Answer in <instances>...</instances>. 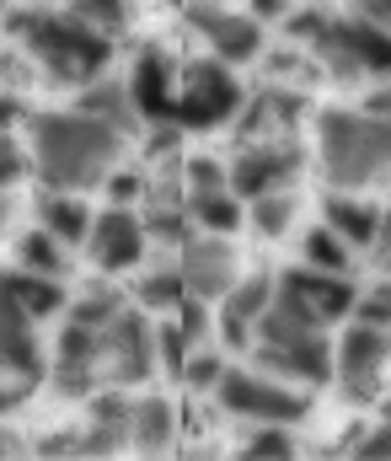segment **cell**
<instances>
[{
  "label": "cell",
  "instance_id": "obj_1",
  "mask_svg": "<svg viewBox=\"0 0 391 461\" xmlns=\"http://www.w3.org/2000/svg\"><path fill=\"white\" fill-rule=\"evenodd\" d=\"M124 140L113 123L81 113V108H54V113L27 118V161L43 177V188H97L119 172Z\"/></svg>",
  "mask_w": 391,
  "mask_h": 461
},
{
  "label": "cell",
  "instance_id": "obj_2",
  "mask_svg": "<svg viewBox=\"0 0 391 461\" xmlns=\"http://www.w3.org/2000/svg\"><path fill=\"white\" fill-rule=\"evenodd\" d=\"M5 32L11 43L59 86H92L97 76H108L113 59V38L97 32L92 22H81L76 11H43V5H16L5 11Z\"/></svg>",
  "mask_w": 391,
  "mask_h": 461
},
{
  "label": "cell",
  "instance_id": "obj_3",
  "mask_svg": "<svg viewBox=\"0 0 391 461\" xmlns=\"http://www.w3.org/2000/svg\"><path fill=\"white\" fill-rule=\"evenodd\" d=\"M316 161L333 188H370L391 177V123L370 108H322Z\"/></svg>",
  "mask_w": 391,
  "mask_h": 461
},
{
  "label": "cell",
  "instance_id": "obj_4",
  "mask_svg": "<svg viewBox=\"0 0 391 461\" xmlns=\"http://www.w3.org/2000/svg\"><path fill=\"white\" fill-rule=\"evenodd\" d=\"M242 103H247V86L236 81V65H226V59L209 54V59L182 65V76H177V103H172V123L188 129V134H209V129L236 123Z\"/></svg>",
  "mask_w": 391,
  "mask_h": 461
},
{
  "label": "cell",
  "instance_id": "obj_5",
  "mask_svg": "<svg viewBox=\"0 0 391 461\" xmlns=\"http://www.w3.org/2000/svg\"><path fill=\"white\" fill-rule=\"evenodd\" d=\"M215 402L247 424H300L311 413L306 402V386L295 381H279L258 365H226L220 386H215Z\"/></svg>",
  "mask_w": 391,
  "mask_h": 461
},
{
  "label": "cell",
  "instance_id": "obj_6",
  "mask_svg": "<svg viewBox=\"0 0 391 461\" xmlns=\"http://www.w3.org/2000/svg\"><path fill=\"white\" fill-rule=\"evenodd\" d=\"M311 54H316L338 81H360V76L387 81L391 76V32L376 27V22H365L360 11H354V16H333V22L322 27V38L311 43Z\"/></svg>",
  "mask_w": 391,
  "mask_h": 461
},
{
  "label": "cell",
  "instance_id": "obj_7",
  "mask_svg": "<svg viewBox=\"0 0 391 461\" xmlns=\"http://www.w3.org/2000/svg\"><path fill=\"white\" fill-rule=\"evenodd\" d=\"M391 365V333L370 328V322H349L333 339V381L349 402H381Z\"/></svg>",
  "mask_w": 391,
  "mask_h": 461
},
{
  "label": "cell",
  "instance_id": "obj_8",
  "mask_svg": "<svg viewBox=\"0 0 391 461\" xmlns=\"http://www.w3.org/2000/svg\"><path fill=\"white\" fill-rule=\"evenodd\" d=\"M161 370L156 359V328L145 322V306H124L108 328H102V375L108 386H139Z\"/></svg>",
  "mask_w": 391,
  "mask_h": 461
},
{
  "label": "cell",
  "instance_id": "obj_9",
  "mask_svg": "<svg viewBox=\"0 0 391 461\" xmlns=\"http://www.w3.org/2000/svg\"><path fill=\"white\" fill-rule=\"evenodd\" d=\"M273 290H279L289 306H300L306 317H316L322 328L354 317V295H360V290L349 285V274H327V268H311V263L284 268V274L273 279Z\"/></svg>",
  "mask_w": 391,
  "mask_h": 461
},
{
  "label": "cell",
  "instance_id": "obj_10",
  "mask_svg": "<svg viewBox=\"0 0 391 461\" xmlns=\"http://www.w3.org/2000/svg\"><path fill=\"white\" fill-rule=\"evenodd\" d=\"M177 274H182V285H188V295H199V301H220L242 274H236V247H231V236H209V230H193L182 247H177Z\"/></svg>",
  "mask_w": 391,
  "mask_h": 461
},
{
  "label": "cell",
  "instance_id": "obj_11",
  "mask_svg": "<svg viewBox=\"0 0 391 461\" xmlns=\"http://www.w3.org/2000/svg\"><path fill=\"white\" fill-rule=\"evenodd\" d=\"M306 156L289 145V140H262V145H242L236 161H231V188L253 204L262 194H279V188H295Z\"/></svg>",
  "mask_w": 391,
  "mask_h": 461
},
{
  "label": "cell",
  "instance_id": "obj_12",
  "mask_svg": "<svg viewBox=\"0 0 391 461\" xmlns=\"http://www.w3.org/2000/svg\"><path fill=\"white\" fill-rule=\"evenodd\" d=\"M193 32L204 38V49L226 65H247L262 54V22L253 11H231V5H193L188 11Z\"/></svg>",
  "mask_w": 391,
  "mask_h": 461
},
{
  "label": "cell",
  "instance_id": "obj_13",
  "mask_svg": "<svg viewBox=\"0 0 391 461\" xmlns=\"http://www.w3.org/2000/svg\"><path fill=\"white\" fill-rule=\"evenodd\" d=\"M177 76H182V65H177L161 43H145V49L134 54L124 86H129V97H134V113H139V123H172Z\"/></svg>",
  "mask_w": 391,
  "mask_h": 461
},
{
  "label": "cell",
  "instance_id": "obj_14",
  "mask_svg": "<svg viewBox=\"0 0 391 461\" xmlns=\"http://www.w3.org/2000/svg\"><path fill=\"white\" fill-rule=\"evenodd\" d=\"M145 215H134L129 204H108L102 215H92V236H86V258L102 274H124L145 258Z\"/></svg>",
  "mask_w": 391,
  "mask_h": 461
},
{
  "label": "cell",
  "instance_id": "obj_15",
  "mask_svg": "<svg viewBox=\"0 0 391 461\" xmlns=\"http://www.w3.org/2000/svg\"><path fill=\"white\" fill-rule=\"evenodd\" d=\"M124 446H134V402L124 397V386H97L86 397V429H81V456L108 461Z\"/></svg>",
  "mask_w": 391,
  "mask_h": 461
},
{
  "label": "cell",
  "instance_id": "obj_16",
  "mask_svg": "<svg viewBox=\"0 0 391 461\" xmlns=\"http://www.w3.org/2000/svg\"><path fill=\"white\" fill-rule=\"evenodd\" d=\"M0 375L27 386V392L38 381H49V354L38 344V322L5 295H0Z\"/></svg>",
  "mask_w": 391,
  "mask_h": 461
},
{
  "label": "cell",
  "instance_id": "obj_17",
  "mask_svg": "<svg viewBox=\"0 0 391 461\" xmlns=\"http://www.w3.org/2000/svg\"><path fill=\"white\" fill-rule=\"evenodd\" d=\"M268 301H273V279H268V274H247V279H236V285L215 301V306H220V339H226L231 348H253Z\"/></svg>",
  "mask_w": 391,
  "mask_h": 461
},
{
  "label": "cell",
  "instance_id": "obj_18",
  "mask_svg": "<svg viewBox=\"0 0 391 461\" xmlns=\"http://www.w3.org/2000/svg\"><path fill=\"white\" fill-rule=\"evenodd\" d=\"M381 215H387V210H376L370 199H360V194H349V188H333V194L322 199V221L338 230L354 252H376Z\"/></svg>",
  "mask_w": 391,
  "mask_h": 461
},
{
  "label": "cell",
  "instance_id": "obj_19",
  "mask_svg": "<svg viewBox=\"0 0 391 461\" xmlns=\"http://www.w3.org/2000/svg\"><path fill=\"white\" fill-rule=\"evenodd\" d=\"M0 295L5 301H16L32 322H43V317H59V312H70V295H65V279H49V274H32V268H0Z\"/></svg>",
  "mask_w": 391,
  "mask_h": 461
},
{
  "label": "cell",
  "instance_id": "obj_20",
  "mask_svg": "<svg viewBox=\"0 0 391 461\" xmlns=\"http://www.w3.org/2000/svg\"><path fill=\"white\" fill-rule=\"evenodd\" d=\"M38 226L54 230L65 247H86V236H92V210H86V199L81 194H70V188H49V194H38Z\"/></svg>",
  "mask_w": 391,
  "mask_h": 461
},
{
  "label": "cell",
  "instance_id": "obj_21",
  "mask_svg": "<svg viewBox=\"0 0 391 461\" xmlns=\"http://www.w3.org/2000/svg\"><path fill=\"white\" fill-rule=\"evenodd\" d=\"M188 221L193 230H209V236H236L247 226V199L236 188H209V194H188Z\"/></svg>",
  "mask_w": 391,
  "mask_h": 461
},
{
  "label": "cell",
  "instance_id": "obj_22",
  "mask_svg": "<svg viewBox=\"0 0 391 461\" xmlns=\"http://www.w3.org/2000/svg\"><path fill=\"white\" fill-rule=\"evenodd\" d=\"M76 108L92 118H102V123H113L119 134H134L139 129V113H134V97L124 81H113V76H97L92 86H81V97H76Z\"/></svg>",
  "mask_w": 391,
  "mask_h": 461
},
{
  "label": "cell",
  "instance_id": "obj_23",
  "mask_svg": "<svg viewBox=\"0 0 391 461\" xmlns=\"http://www.w3.org/2000/svg\"><path fill=\"white\" fill-rule=\"evenodd\" d=\"M134 306H145V312H177L182 301H188V285H182V274H177V263H156V268H145L139 279H134L129 290Z\"/></svg>",
  "mask_w": 391,
  "mask_h": 461
},
{
  "label": "cell",
  "instance_id": "obj_24",
  "mask_svg": "<svg viewBox=\"0 0 391 461\" xmlns=\"http://www.w3.org/2000/svg\"><path fill=\"white\" fill-rule=\"evenodd\" d=\"M172 435H177L172 402H166V397H139V402H134V451L161 456V451L172 446Z\"/></svg>",
  "mask_w": 391,
  "mask_h": 461
},
{
  "label": "cell",
  "instance_id": "obj_25",
  "mask_svg": "<svg viewBox=\"0 0 391 461\" xmlns=\"http://www.w3.org/2000/svg\"><path fill=\"white\" fill-rule=\"evenodd\" d=\"M70 252L76 247H65L54 230H43V226L22 230V241H16V263L32 268V274H49V279H65L70 274Z\"/></svg>",
  "mask_w": 391,
  "mask_h": 461
},
{
  "label": "cell",
  "instance_id": "obj_26",
  "mask_svg": "<svg viewBox=\"0 0 391 461\" xmlns=\"http://www.w3.org/2000/svg\"><path fill=\"white\" fill-rule=\"evenodd\" d=\"M145 236L156 241V247H182L188 236H193V221H188V204H177V199H166V194H145Z\"/></svg>",
  "mask_w": 391,
  "mask_h": 461
},
{
  "label": "cell",
  "instance_id": "obj_27",
  "mask_svg": "<svg viewBox=\"0 0 391 461\" xmlns=\"http://www.w3.org/2000/svg\"><path fill=\"white\" fill-rule=\"evenodd\" d=\"M295 215H300V199L289 194V188H279V194H262L247 204V226L258 230L262 241H279V236H289L295 230Z\"/></svg>",
  "mask_w": 391,
  "mask_h": 461
},
{
  "label": "cell",
  "instance_id": "obj_28",
  "mask_svg": "<svg viewBox=\"0 0 391 461\" xmlns=\"http://www.w3.org/2000/svg\"><path fill=\"white\" fill-rule=\"evenodd\" d=\"M349 258H354V247L338 236V230L327 226H311L300 236V263H311V268H327V274H349Z\"/></svg>",
  "mask_w": 391,
  "mask_h": 461
},
{
  "label": "cell",
  "instance_id": "obj_29",
  "mask_svg": "<svg viewBox=\"0 0 391 461\" xmlns=\"http://www.w3.org/2000/svg\"><path fill=\"white\" fill-rule=\"evenodd\" d=\"M129 306V295L124 290H113V285H97V290H86V295H70V312H65V322H81V328H108L119 312Z\"/></svg>",
  "mask_w": 391,
  "mask_h": 461
},
{
  "label": "cell",
  "instance_id": "obj_30",
  "mask_svg": "<svg viewBox=\"0 0 391 461\" xmlns=\"http://www.w3.org/2000/svg\"><path fill=\"white\" fill-rule=\"evenodd\" d=\"M242 461H300V440H295V424H253Z\"/></svg>",
  "mask_w": 391,
  "mask_h": 461
},
{
  "label": "cell",
  "instance_id": "obj_31",
  "mask_svg": "<svg viewBox=\"0 0 391 461\" xmlns=\"http://www.w3.org/2000/svg\"><path fill=\"white\" fill-rule=\"evenodd\" d=\"M220 375H226V354H220V348H188V365H182L177 381H182L188 392H215Z\"/></svg>",
  "mask_w": 391,
  "mask_h": 461
},
{
  "label": "cell",
  "instance_id": "obj_32",
  "mask_svg": "<svg viewBox=\"0 0 391 461\" xmlns=\"http://www.w3.org/2000/svg\"><path fill=\"white\" fill-rule=\"evenodd\" d=\"M70 11L81 22H92L97 32H108V38H119L129 27V0H70Z\"/></svg>",
  "mask_w": 391,
  "mask_h": 461
},
{
  "label": "cell",
  "instance_id": "obj_33",
  "mask_svg": "<svg viewBox=\"0 0 391 461\" xmlns=\"http://www.w3.org/2000/svg\"><path fill=\"white\" fill-rule=\"evenodd\" d=\"M354 322H370V328L391 333V279H381V285H370V290L354 295Z\"/></svg>",
  "mask_w": 391,
  "mask_h": 461
},
{
  "label": "cell",
  "instance_id": "obj_34",
  "mask_svg": "<svg viewBox=\"0 0 391 461\" xmlns=\"http://www.w3.org/2000/svg\"><path fill=\"white\" fill-rule=\"evenodd\" d=\"M182 188L188 194H209V188H231V167H220L215 156H193L182 167Z\"/></svg>",
  "mask_w": 391,
  "mask_h": 461
},
{
  "label": "cell",
  "instance_id": "obj_35",
  "mask_svg": "<svg viewBox=\"0 0 391 461\" xmlns=\"http://www.w3.org/2000/svg\"><path fill=\"white\" fill-rule=\"evenodd\" d=\"M172 322H177V333H182L188 344H204V339H209V328H215V317H209V301H199V295H188V301L172 312Z\"/></svg>",
  "mask_w": 391,
  "mask_h": 461
},
{
  "label": "cell",
  "instance_id": "obj_36",
  "mask_svg": "<svg viewBox=\"0 0 391 461\" xmlns=\"http://www.w3.org/2000/svg\"><path fill=\"white\" fill-rule=\"evenodd\" d=\"M188 348H193V344L177 333V322H161V328H156V359H161V370H166V375H182Z\"/></svg>",
  "mask_w": 391,
  "mask_h": 461
},
{
  "label": "cell",
  "instance_id": "obj_37",
  "mask_svg": "<svg viewBox=\"0 0 391 461\" xmlns=\"http://www.w3.org/2000/svg\"><path fill=\"white\" fill-rule=\"evenodd\" d=\"M349 456L354 461H391V419H376L365 435H354Z\"/></svg>",
  "mask_w": 391,
  "mask_h": 461
},
{
  "label": "cell",
  "instance_id": "obj_38",
  "mask_svg": "<svg viewBox=\"0 0 391 461\" xmlns=\"http://www.w3.org/2000/svg\"><path fill=\"white\" fill-rule=\"evenodd\" d=\"M22 172H32V161H27V150L11 140V134H0V194L22 177Z\"/></svg>",
  "mask_w": 391,
  "mask_h": 461
},
{
  "label": "cell",
  "instance_id": "obj_39",
  "mask_svg": "<svg viewBox=\"0 0 391 461\" xmlns=\"http://www.w3.org/2000/svg\"><path fill=\"white\" fill-rule=\"evenodd\" d=\"M145 188H150L145 172H113V177H108V199H113V204H129V210L145 199Z\"/></svg>",
  "mask_w": 391,
  "mask_h": 461
},
{
  "label": "cell",
  "instance_id": "obj_40",
  "mask_svg": "<svg viewBox=\"0 0 391 461\" xmlns=\"http://www.w3.org/2000/svg\"><path fill=\"white\" fill-rule=\"evenodd\" d=\"M365 108H370L376 118H387V123H391V76H387V81H376V86H370Z\"/></svg>",
  "mask_w": 391,
  "mask_h": 461
},
{
  "label": "cell",
  "instance_id": "obj_41",
  "mask_svg": "<svg viewBox=\"0 0 391 461\" xmlns=\"http://www.w3.org/2000/svg\"><path fill=\"white\" fill-rule=\"evenodd\" d=\"M354 11H360L365 22H376V27L391 32V0H354Z\"/></svg>",
  "mask_w": 391,
  "mask_h": 461
},
{
  "label": "cell",
  "instance_id": "obj_42",
  "mask_svg": "<svg viewBox=\"0 0 391 461\" xmlns=\"http://www.w3.org/2000/svg\"><path fill=\"white\" fill-rule=\"evenodd\" d=\"M22 402H27V386H16V381H5V375H0V419H5V413H16Z\"/></svg>",
  "mask_w": 391,
  "mask_h": 461
},
{
  "label": "cell",
  "instance_id": "obj_43",
  "mask_svg": "<svg viewBox=\"0 0 391 461\" xmlns=\"http://www.w3.org/2000/svg\"><path fill=\"white\" fill-rule=\"evenodd\" d=\"M253 16L258 22H279V16H289V0H253Z\"/></svg>",
  "mask_w": 391,
  "mask_h": 461
},
{
  "label": "cell",
  "instance_id": "obj_44",
  "mask_svg": "<svg viewBox=\"0 0 391 461\" xmlns=\"http://www.w3.org/2000/svg\"><path fill=\"white\" fill-rule=\"evenodd\" d=\"M376 258H381V268L391 274V210L381 215V236H376Z\"/></svg>",
  "mask_w": 391,
  "mask_h": 461
},
{
  "label": "cell",
  "instance_id": "obj_45",
  "mask_svg": "<svg viewBox=\"0 0 391 461\" xmlns=\"http://www.w3.org/2000/svg\"><path fill=\"white\" fill-rule=\"evenodd\" d=\"M22 118V108H16V97L11 92H0V134H11V123Z\"/></svg>",
  "mask_w": 391,
  "mask_h": 461
},
{
  "label": "cell",
  "instance_id": "obj_46",
  "mask_svg": "<svg viewBox=\"0 0 391 461\" xmlns=\"http://www.w3.org/2000/svg\"><path fill=\"white\" fill-rule=\"evenodd\" d=\"M11 215H16V199H11V188H5V194H0V236L11 226Z\"/></svg>",
  "mask_w": 391,
  "mask_h": 461
},
{
  "label": "cell",
  "instance_id": "obj_47",
  "mask_svg": "<svg viewBox=\"0 0 391 461\" xmlns=\"http://www.w3.org/2000/svg\"><path fill=\"white\" fill-rule=\"evenodd\" d=\"M11 456H16V435L0 424V461H11Z\"/></svg>",
  "mask_w": 391,
  "mask_h": 461
},
{
  "label": "cell",
  "instance_id": "obj_48",
  "mask_svg": "<svg viewBox=\"0 0 391 461\" xmlns=\"http://www.w3.org/2000/svg\"><path fill=\"white\" fill-rule=\"evenodd\" d=\"M182 11H193V5H220V0H177Z\"/></svg>",
  "mask_w": 391,
  "mask_h": 461
},
{
  "label": "cell",
  "instance_id": "obj_49",
  "mask_svg": "<svg viewBox=\"0 0 391 461\" xmlns=\"http://www.w3.org/2000/svg\"><path fill=\"white\" fill-rule=\"evenodd\" d=\"M0 5H5V0H0Z\"/></svg>",
  "mask_w": 391,
  "mask_h": 461
}]
</instances>
